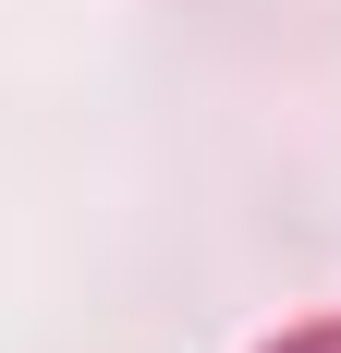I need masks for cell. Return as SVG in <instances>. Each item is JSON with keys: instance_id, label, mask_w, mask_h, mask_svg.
I'll use <instances>...</instances> for the list:
<instances>
[]
</instances>
